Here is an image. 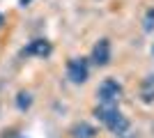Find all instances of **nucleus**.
<instances>
[{
  "instance_id": "obj_9",
  "label": "nucleus",
  "mask_w": 154,
  "mask_h": 138,
  "mask_svg": "<svg viewBox=\"0 0 154 138\" xmlns=\"http://www.w3.org/2000/svg\"><path fill=\"white\" fill-rule=\"evenodd\" d=\"M152 28H154V9H149L145 16V30H152Z\"/></svg>"
},
{
  "instance_id": "obj_5",
  "label": "nucleus",
  "mask_w": 154,
  "mask_h": 138,
  "mask_svg": "<svg viewBox=\"0 0 154 138\" xmlns=\"http://www.w3.org/2000/svg\"><path fill=\"white\" fill-rule=\"evenodd\" d=\"M51 41L46 39H35L23 48V55H39V58H46V55H51Z\"/></svg>"
},
{
  "instance_id": "obj_11",
  "label": "nucleus",
  "mask_w": 154,
  "mask_h": 138,
  "mask_svg": "<svg viewBox=\"0 0 154 138\" xmlns=\"http://www.w3.org/2000/svg\"><path fill=\"white\" fill-rule=\"evenodd\" d=\"M28 2H30V0H21V5H23V7H26V5H28Z\"/></svg>"
},
{
  "instance_id": "obj_8",
  "label": "nucleus",
  "mask_w": 154,
  "mask_h": 138,
  "mask_svg": "<svg viewBox=\"0 0 154 138\" xmlns=\"http://www.w3.org/2000/svg\"><path fill=\"white\" fill-rule=\"evenodd\" d=\"M30 94H28V92H21L19 94V99H16V104H19V108H28V106H30Z\"/></svg>"
},
{
  "instance_id": "obj_2",
  "label": "nucleus",
  "mask_w": 154,
  "mask_h": 138,
  "mask_svg": "<svg viewBox=\"0 0 154 138\" xmlns=\"http://www.w3.org/2000/svg\"><path fill=\"white\" fill-rule=\"evenodd\" d=\"M97 97H99V104L101 106H117L120 97H122V85L113 78H106L97 90Z\"/></svg>"
},
{
  "instance_id": "obj_4",
  "label": "nucleus",
  "mask_w": 154,
  "mask_h": 138,
  "mask_svg": "<svg viewBox=\"0 0 154 138\" xmlns=\"http://www.w3.org/2000/svg\"><path fill=\"white\" fill-rule=\"evenodd\" d=\"M92 62L97 67H106L110 62V41L108 39H99L92 48Z\"/></svg>"
},
{
  "instance_id": "obj_1",
  "label": "nucleus",
  "mask_w": 154,
  "mask_h": 138,
  "mask_svg": "<svg viewBox=\"0 0 154 138\" xmlns=\"http://www.w3.org/2000/svg\"><path fill=\"white\" fill-rule=\"evenodd\" d=\"M94 113H97V118L101 120V122L108 127V129L115 133V136H124V133H127L129 120L124 118L120 111H117V106H101V104H99Z\"/></svg>"
},
{
  "instance_id": "obj_6",
  "label": "nucleus",
  "mask_w": 154,
  "mask_h": 138,
  "mask_svg": "<svg viewBox=\"0 0 154 138\" xmlns=\"http://www.w3.org/2000/svg\"><path fill=\"white\" fill-rule=\"evenodd\" d=\"M71 136H74V138H94L97 131H94V127L81 122V124H76L74 129H71Z\"/></svg>"
},
{
  "instance_id": "obj_3",
  "label": "nucleus",
  "mask_w": 154,
  "mask_h": 138,
  "mask_svg": "<svg viewBox=\"0 0 154 138\" xmlns=\"http://www.w3.org/2000/svg\"><path fill=\"white\" fill-rule=\"evenodd\" d=\"M88 60L85 58H71L69 65H67V76H69L71 83H85L88 81Z\"/></svg>"
},
{
  "instance_id": "obj_10",
  "label": "nucleus",
  "mask_w": 154,
  "mask_h": 138,
  "mask_svg": "<svg viewBox=\"0 0 154 138\" xmlns=\"http://www.w3.org/2000/svg\"><path fill=\"white\" fill-rule=\"evenodd\" d=\"M2 23H5V16H2V14H0V28H2Z\"/></svg>"
},
{
  "instance_id": "obj_7",
  "label": "nucleus",
  "mask_w": 154,
  "mask_h": 138,
  "mask_svg": "<svg viewBox=\"0 0 154 138\" xmlns=\"http://www.w3.org/2000/svg\"><path fill=\"white\" fill-rule=\"evenodd\" d=\"M140 94H143V101H147V104H152V101H154V78H152V76L145 78Z\"/></svg>"
}]
</instances>
